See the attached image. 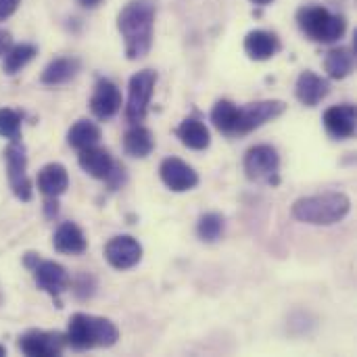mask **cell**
<instances>
[{"mask_svg": "<svg viewBox=\"0 0 357 357\" xmlns=\"http://www.w3.org/2000/svg\"><path fill=\"white\" fill-rule=\"evenodd\" d=\"M2 356H6V349H4V347L0 345V357H2Z\"/></svg>", "mask_w": 357, "mask_h": 357, "instance_id": "cell-33", "label": "cell"}, {"mask_svg": "<svg viewBox=\"0 0 357 357\" xmlns=\"http://www.w3.org/2000/svg\"><path fill=\"white\" fill-rule=\"evenodd\" d=\"M324 128L337 140H347L356 134V105H335L324 111Z\"/></svg>", "mask_w": 357, "mask_h": 357, "instance_id": "cell-13", "label": "cell"}, {"mask_svg": "<svg viewBox=\"0 0 357 357\" xmlns=\"http://www.w3.org/2000/svg\"><path fill=\"white\" fill-rule=\"evenodd\" d=\"M90 109L98 119H111L121 109V92L111 79H98L90 98Z\"/></svg>", "mask_w": 357, "mask_h": 357, "instance_id": "cell-12", "label": "cell"}, {"mask_svg": "<svg viewBox=\"0 0 357 357\" xmlns=\"http://www.w3.org/2000/svg\"><path fill=\"white\" fill-rule=\"evenodd\" d=\"M100 136H102V134H100V128H98L94 121H90V119H79V121H75V123L69 128V132H67V142H69V146L82 151V149H88V146L98 144V142H100Z\"/></svg>", "mask_w": 357, "mask_h": 357, "instance_id": "cell-23", "label": "cell"}, {"mask_svg": "<svg viewBox=\"0 0 357 357\" xmlns=\"http://www.w3.org/2000/svg\"><path fill=\"white\" fill-rule=\"evenodd\" d=\"M176 134H178L180 142H182L184 146L192 149V151H205V149L211 144V134H209L207 126H205L203 121L195 119V117L184 119V121L178 126Z\"/></svg>", "mask_w": 357, "mask_h": 357, "instance_id": "cell-21", "label": "cell"}, {"mask_svg": "<svg viewBox=\"0 0 357 357\" xmlns=\"http://www.w3.org/2000/svg\"><path fill=\"white\" fill-rule=\"evenodd\" d=\"M123 149H126V153L130 157L144 159L155 149V136H153V132L149 128H144L140 123H134L123 136Z\"/></svg>", "mask_w": 357, "mask_h": 357, "instance_id": "cell-22", "label": "cell"}, {"mask_svg": "<svg viewBox=\"0 0 357 357\" xmlns=\"http://www.w3.org/2000/svg\"><path fill=\"white\" fill-rule=\"evenodd\" d=\"M21 132V115L13 109H0V136L6 140H17Z\"/></svg>", "mask_w": 357, "mask_h": 357, "instance_id": "cell-28", "label": "cell"}, {"mask_svg": "<svg viewBox=\"0 0 357 357\" xmlns=\"http://www.w3.org/2000/svg\"><path fill=\"white\" fill-rule=\"evenodd\" d=\"M52 247L59 251V253H65V255H79L86 251L88 247V241L82 232V228L73 222H63L54 236H52Z\"/></svg>", "mask_w": 357, "mask_h": 357, "instance_id": "cell-18", "label": "cell"}, {"mask_svg": "<svg viewBox=\"0 0 357 357\" xmlns=\"http://www.w3.org/2000/svg\"><path fill=\"white\" fill-rule=\"evenodd\" d=\"M331 92V82L314 71H303L299 77H297V84H295V96L301 105L305 107H316L320 105Z\"/></svg>", "mask_w": 357, "mask_h": 357, "instance_id": "cell-14", "label": "cell"}, {"mask_svg": "<svg viewBox=\"0 0 357 357\" xmlns=\"http://www.w3.org/2000/svg\"><path fill=\"white\" fill-rule=\"evenodd\" d=\"M77 161H79V167L88 176L96 178V180H107L111 176L113 167H115V161H113L111 153L107 149L96 146V144L88 146V149H82Z\"/></svg>", "mask_w": 357, "mask_h": 357, "instance_id": "cell-16", "label": "cell"}, {"mask_svg": "<svg viewBox=\"0 0 357 357\" xmlns=\"http://www.w3.org/2000/svg\"><path fill=\"white\" fill-rule=\"evenodd\" d=\"M349 211H351V199L339 190L301 197L293 205V218L312 226L339 224L347 218Z\"/></svg>", "mask_w": 357, "mask_h": 357, "instance_id": "cell-2", "label": "cell"}, {"mask_svg": "<svg viewBox=\"0 0 357 357\" xmlns=\"http://www.w3.org/2000/svg\"><path fill=\"white\" fill-rule=\"evenodd\" d=\"M100 2H102V0H79V4L86 6V8H96Z\"/></svg>", "mask_w": 357, "mask_h": 357, "instance_id": "cell-31", "label": "cell"}, {"mask_svg": "<svg viewBox=\"0 0 357 357\" xmlns=\"http://www.w3.org/2000/svg\"><path fill=\"white\" fill-rule=\"evenodd\" d=\"M280 50V40L276 33L266 29H253L245 38V52L253 61H268Z\"/></svg>", "mask_w": 357, "mask_h": 357, "instance_id": "cell-17", "label": "cell"}, {"mask_svg": "<svg viewBox=\"0 0 357 357\" xmlns=\"http://www.w3.org/2000/svg\"><path fill=\"white\" fill-rule=\"evenodd\" d=\"M38 190L44 197H61L69 188V174L61 163H48L38 172Z\"/></svg>", "mask_w": 357, "mask_h": 357, "instance_id": "cell-19", "label": "cell"}, {"mask_svg": "<svg viewBox=\"0 0 357 357\" xmlns=\"http://www.w3.org/2000/svg\"><path fill=\"white\" fill-rule=\"evenodd\" d=\"M36 54H38V50H36V46H31V44H17V46H10V48L4 52V73L15 75V73L21 71Z\"/></svg>", "mask_w": 357, "mask_h": 357, "instance_id": "cell-26", "label": "cell"}, {"mask_svg": "<svg viewBox=\"0 0 357 357\" xmlns=\"http://www.w3.org/2000/svg\"><path fill=\"white\" fill-rule=\"evenodd\" d=\"M287 111V102L282 100H259V102H249L247 107H238V121H236V132L234 136H245L264 123L280 117Z\"/></svg>", "mask_w": 357, "mask_h": 357, "instance_id": "cell-8", "label": "cell"}, {"mask_svg": "<svg viewBox=\"0 0 357 357\" xmlns=\"http://www.w3.org/2000/svg\"><path fill=\"white\" fill-rule=\"evenodd\" d=\"M117 29L123 38L130 61L144 59L153 46L155 4L151 0H130L117 15Z\"/></svg>", "mask_w": 357, "mask_h": 357, "instance_id": "cell-1", "label": "cell"}, {"mask_svg": "<svg viewBox=\"0 0 357 357\" xmlns=\"http://www.w3.org/2000/svg\"><path fill=\"white\" fill-rule=\"evenodd\" d=\"M33 276L36 284L54 299H59V295L69 287V274L56 261H38V266L33 268Z\"/></svg>", "mask_w": 357, "mask_h": 357, "instance_id": "cell-15", "label": "cell"}, {"mask_svg": "<svg viewBox=\"0 0 357 357\" xmlns=\"http://www.w3.org/2000/svg\"><path fill=\"white\" fill-rule=\"evenodd\" d=\"M21 0H0V21L8 19L17 8H19Z\"/></svg>", "mask_w": 357, "mask_h": 357, "instance_id": "cell-29", "label": "cell"}, {"mask_svg": "<svg viewBox=\"0 0 357 357\" xmlns=\"http://www.w3.org/2000/svg\"><path fill=\"white\" fill-rule=\"evenodd\" d=\"M297 23L301 27V31L322 44H333L339 38H343L345 29H347V21L341 15L331 13L324 6L318 4H310V6H301L297 10Z\"/></svg>", "mask_w": 357, "mask_h": 357, "instance_id": "cell-4", "label": "cell"}, {"mask_svg": "<svg viewBox=\"0 0 357 357\" xmlns=\"http://www.w3.org/2000/svg\"><path fill=\"white\" fill-rule=\"evenodd\" d=\"M8 48H10V33L4 31V29H0V56H2Z\"/></svg>", "mask_w": 357, "mask_h": 357, "instance_id": "cell-30", "label": "cell"}, {"mask_svg": "<svg viewBox=\"0 0 357 357\" xmlns=\"http://www.w3.org/2000/svg\"><path fill=\"white\" fill-rule=\"evenodd\" d=\"M245 174L253 182H268L278 184V172H280V157L278 151L270 144H255L245 153L243 161Z\"/></svg>", "mask_w": 357, "mask_h": 357, "instance_id": "cell-6", "label": "cell"}, {"mask_svg": "<svg viewBox=\"0 0 357 357\" xmlns=\"http://www.w3.org/2000/svg\"><path fill=\"white\" fill-rule=\"evenodd\" d=\"M77 71H79V61L75 56H59L44 67L40 79L44 86H61L73 79Z\"/></svg>", "mask_w": 357, "mask_h": 357, "instance_id": "cell-20", "label": "cell"}, {"mask_svg": "<svg viewBox=\"0 0 357 357\" xmlns=\"http://www.w3.org/2000/svg\"><path fill=\"white\" fill-rule=\"evenodd\" d=\"M197 234L203 243H215L224 234V218L220 213H205L199 218Z\"/></svg>", "mask_w": 357, "mask_h": 357, "instance_id": "cell-27", "label": "cell"}, {"mask_svg": "<svg viewBox=\"0 0 357 357\" xmlns=\"http://www.w3.org/2000/svg\"><path fill=\"white\" fill-rule=\"evenodd\" d=\"M105 259L111 268H115L119 272L132 270L142 259V245L130 234L113 236L105 245Z\"/></svg>", "mask_w": 357, "mask_h": 357, "instance_id": "cell-9", "label": "cell"}, {"mask_svg": "<svg viewBox=\"0 0 357 357\" xmlns=\"http://www.w3.org/2000/svg\"><path fill=\"white\" fill-rule=\"evenodd\" d=\"M155 84H157V71L153 69H142L132 75L128 86V102H126V119L132 126L144 121L149 113V105L153 100Z\"/></svg>", "mask_w": 357, "mask_h": 357, "instance_id": "cell-5", "label": "cell"}, {"mask_svg": "<svg viewBox=\"0 0 357 357\" xmlns=\"http://www.w3.org/2000/svg\"><path fill=\"white\" fill-rule=\"evenodd\" d=\"M67 341L65 335L46 333V331H29L19 339V349L31 357H56L63 354Z\"/></svg>", "mask_w": 357, "mask_h": 357, "instance_id": "cell-11", "label": "cell"}, {"mask_svg": "<svg viewBox=\"0 0 357 357\" xmlns=\"http://www.w3.org/2000/svg\"><path fill=\"white\" fill-rule=\"evenodd\" d=\"M356 65V54L349 48H333L324 59V69L333 79H345Z\"/></svg>", "mask_w": 357, "mask_h": 357, "instance_id": "cell-24", "label": "cell"}, {"mask_svg": "<svg viewBox=\"0 0 357 357\" xmlns=\"http://www.w3.org/2000/svg\"><path fill=\"white\" fill-rule=\"evenodd\" d=\"M4 161H6V172H8V184L13 195L19 201H29L33 195L31 182L27 178V151L25 144L17 140H10V144L4 149Z\"/></svg>", "mask_w": 357, "mask_h": 357, "instance_id": "cell-7", "label": "cell"}, {"mask_svg": "<svg viewBox=\"0 0 357 357\" xmlns=\"http://www.w3.org/2000/svg\"><path fill=\"white\" fill-rule=\"evenodd\" d=\"M161 182L172 190V192H186L197 188L199 184V174L182 159L178 157H167L161 161L159 167Z\"/></svg>", "mask_w": 357, "mask_h": 357, "instance_id": "cell-10", "label": "cell"}, {"mask_svg": "<svg viewBox=\"0 0 357 357\" xmlns=\"http://www.w3.org/2000/svg\"><path fill=\"white\" fill-rule=\"evenodd\" d=\"M211 121L213 126L228 136H234L236 132V121H238V107L232 100H218L211 109Z\"/></svg>", "mask_w": 357, "mask_h": 357, "instance_id": "cell-25", "label": "cell"}, {"mask_svg": "<svg viewBox=\"0 0 357 357\" xmlns=\"http://www.w3.org/2000/svg\"><path fill=\"white\" fill-rule=\"evenodd\" d=\"M253 4H257V6H266V4H270V2H274V0H251Z\"/></svg>", "mask_w": 357, "mask_h": 357, "instance_id": "cell-32", "label": "cell"}, {"mask_svg": "<svg viewBox=\"0 0 357 357\" xmlns=\"http://www.w3.org/2000/svg\"><path fill=\"white\" fill-rule=\"evenodd\" d=\"M65 341L69 347L77 351L94 349V347L107 349L119 341V328L109 318L90 316V314H73L69 318Z\"/></svg>", "mask_w": 357, "mask_h": 357, "instance_id": "cell-3", "label": "cell"}]
</instances>
